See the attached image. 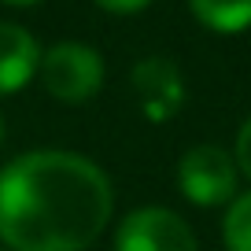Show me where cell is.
<instances>
[{"instance_id":"cell-4","label":"cell","mask_w":251,"mask_h":251,"mask_svg":"<svg viewBox=\"0 0 251 251\" xmlns=\"http://www.w3.org/2000/svg\"><path fill=\"white\" fill-rule=\"evenodd\" d=\"M115 251H200L196 233L166 207H141L118 226Z\"/></svg>"},{"instance_id":"cell-12","label":"cell","mask_w":251,"mask_h":251,"mask_svg":"<svg viewBox=\"0 0 251 251\" xmlns=\"http://www.w3.org/2000/svg\"><path fill=\"white\" fill-rule=\"evenodd\" d=\"M0 141H4V118H0Z\"/></svg>"},{"instance_id":"cell-5","label":"cell","mask_w":251,"mask_h":251,"mask_svg":"<svg viewBox=\"0 0 251 251\" xmlns=\"http://www.w3.org/2000/svg\"><path fill=\"white\" fill-rule=\"evenodd\" d=\"M133 93L151 122L174 118L181 111V103H185V81H181L177 63L163 59V55L141 59L133 67Z\"/></svg>"},{"instance_id":"cell-8","label":"cell","mask_w":251,"mask_h":251,"mask_svg":"<svg viewBox=\"0 0 251 251\" xmlns=\"http://www.w3.org/2000/svg\"><path fill=\"white\" fill-rule=\"evenodd\" d=\"M222 240H226L229 251H251V192H244L240 200L229 203Z\"/></svg>"},{"instance_id":"cell-6","label":"cell","mask_w":251,"mask_h":251,"mask_svg":"<svg viewBox=\"0 0 251 251\" xmlns=\"http://www.w3.org/2000/svg\"><path fill=\"white\" fill-rule=\"evenodd\" d=\"M41 67V48L30 30L0 23V96L19 93Z\"/></svg>"},{"instance_id":"cell-3","label":"cell","mask_w":251,"mask_h":251,"mask_svg":"<svg viewBox=\"0 0 251 251\" xmlns=\"http://www.w3.org/2000/svg\"><path fill=\"white\" fill-rule=\"evenodd\" d=\"M236 159L218 144H196L177 163V185L196 207H218L229 203L236 188Z\"/></svg>"},{"instance_id":"cell-7","label":"cell","mask_w":251,"mask_h":251,"mask_svg":"<svg viewBox=\"0 0 251 251\" xmlns=\"http://www.w3.org/2000/svg\"><path fill=\"white\" fill-rule=\"evenodd\" d=\"M188 8L214 33H240L251 26V0H188Z\"/></svg>"},{"instance_id":"cell-10","label":"cell","mask_w":251,"mask_h":251,"mask_svg":"<svg viewBox=\"0 0 251 251\" xmlns=\"http://www.w3.org/2000/svg\"><path fill=\"white\" fill-rule=\"evenodd\" d=\"M103 11H111V15H137V11H144L151 4V0H96Z\"/></svg>"},{"instance_id":"cell-1","label":"cell","mask_w":251,"mask_h":251,"mask_svg":"<svg viewBox=\"0 0 251 251\" xmlns=\"http://www.w3.org/2000/svg\"><path fill=\"white\" fill-rule=\"evenodd\" d=\"M111 207L107 174L74 151H30L0 170V240L11 251H85Z\"/></svg>"},{"instance_id":"cell-11","label":"cell","mask_w":251,"mask_h":251,"mask_svg":"<svg viewBox=\"0 0 251 251\" xmlns=\"http://www.w3.org/2000/svg\"><path fill=\"white\" fill-rule=\"evenodd\" d=\"M4 4H11V8H33V4H41V0H4Z\"/></svg>"},{"instance_id":"cell-9","label":"cell","mask_w":251,"mask_h":251,"mask_svg":"<svg viewBox=\"0 0 251 251\" xmlns=\"http://www.w3.org/2000/svg\"><path fill=\"white\" fill-rule=\"evenodd\" d=\"M233 159H236V166L251 177V118L240 126V133H236V151H233Z\"/></svg>"},{"instance_id":"cell-2","label":"cell","mask_w":251,"mask_h":251,"mask_svg":"<svg viewBox=\"0 0 251 251\" xmlns=\"http://www.w3.org/2000/svg\"><path fill=\"white\" fill-rule=\"evenodd\" d=\"M41 85L48 96L63 103H85L103 85V59L93 45L81 41H59L48 52H41Z\"/></svg>"}]
</instances>
